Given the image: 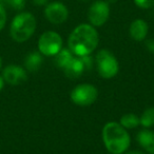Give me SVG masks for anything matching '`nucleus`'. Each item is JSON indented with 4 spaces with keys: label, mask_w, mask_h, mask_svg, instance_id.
Wrapping results in <instances>:
<instances>
[{
    "label": "nucleus",
    "mask_w": 154,
    "mask_h": 154,
    "mask_svg": "<svg viewBox=\"0 0 154 154\" xmlns=\"http://www.w3.org/2000/svg\"><path fill=\"white\" fill-rule=\"evenodd\" d=\"M63 40L59 33L45 31L38 39V51L47 57H54L62 49Z\"/></svg>",
    "instance_id": "5"
},
{
    "label": "nucleus",
    "mask_w": 154,
    "mask_h": 154,
    "mask_svg": "<svg viewBox=\"0 0 154 154\" xmlns=\"http://www.w3.org/2000/svg\"><path fill=\"white\" fill-rule=\"evenodd\" d=\"M108 3H116L117 1H119V0H106Z\"/></svg>",
    "instance_id": "25"
},
{
    "label": "nucleus",
    "mask_w": 154,
    "mask_h": 154,
    "mask_svg": "<svg viewBox=\"0 0 154 154\" xmlns=\"http://www.w3.org/2000/svg\"><path fill=\"white\" fill-rule=\"evenodd\" d=\"M32 2L37 7H45L48 5V0H32Z\"/></svg>",
    "instance_id": "21"
},
{
    "label": "nucleus",
    "mask_w": 154,
    "mask_h": 154,
    "mask_svg": "<svg viewBox=\"0 0 154 154\" xmlns=\"http://www.w3.org/2000/svg\"><path fill=\"white\" fill-rule=\"evenodd\" d=\"M71 100L79 107H89L96 101L98 97V90L91 84L77 85L71 91Z\"/></svg>",
    "instance_id": "6"
},
{
    "label": "nucleus",
    "mask_w": 154,
    "mask_h": 154,
    "mask_svg": "<svg viewBox=\"0 0 154 154\" xmlns=\"http://www.w3.org/2000/svg\"><path fill=\"white\" fill-rule=\"evenodd\" d=\"M145 45L150 53L154 54V39L153 38H150V39L145 40Z\"/></svg>",
    "instance_id": "20"
},
{
    "label": "nucleus",
    "mask_w": 154,
    "mask_h": 154,
    "mask_svg": "<svg viewBox=\"0 0 154 154\" xmlns=\"http://www.w3.org/2000/svg\"><path fill=\"white\" fill-rule=\"evenodd\" d=\"M101 137L106 149L111 154H124L130 147V134L119 122H107L101 131Z\"/></svg>",
    "instance_id": "2"
},
{
    "label": "nucleus",
    "mask_w": 154,
    "mask_h": 154,
    "mask_svg": "<svg viewBox=\"0 0 154 154\" xmlns=\"http://www.w3.org/2000/svg\"><path fill=\"white\" fill-rule=\"evenodd\" d=\"M43 58L42 54L40 52H31L28 54V56L24 59V68L29 72H37L40 69L41 64H42Z\"/></svg>",
    "instance_id": "13"
},
{
    "label": "nucleus",
    "mask_w": 154,
    "mask_h": 154,
    "mask_svg": "<svg viewBox=\"0 0 154 154\" xmlns=\"http://www.w3.org/2000/svg\"><path fill=\"white\" fill-rule=\"evenodd\" d=\"M149 32V26L147 21L140 18L133 20L129 26V34L130 37L135 41H145Z\"/></svg>",
    "instance_id": "10"
},
{
    "label": "nucleus",
    "mask_w": 154,
    "mask_h": 154,
    "mask_svg": "<svg viewBox=\"0 0 154 154\" xmlns=\"http://www.w3.org/2000/svg\"><path fill=\"white\" fill-rule=\"evenodd\" d=\"M36 18L30 12H21L14 17L10 26V34L16 42L29 40L36 31Z\"/></svg>",
    "instance_id": "3"
},
{
    "label": "nucleus",
    "mask_w": 154,
    "mask_h": 154,
    "mask_svg": "<svg viewBox=\"0 0 154 154\" xmlns=\"http://www.w3.org/2000/svg\"><path fill=\"white\" fill-rule=\"evenodd\" d=\"M43 14L48 21L51 22L52 24L58 26L68 20L69 9L64 3L59 2V1H54V2H50L45 5Z\"/></svg>",
    "instance_id": "8"
},
{
    "label": "nucleus",
    "mask_w": 154,
    "mask_h": 154,
    "mask_svg": "<svg viewBox=\"0 0 154 154\" xmlns=\"http://www.w3.org/2000/svg\"><path fill=\"white\" fill-rule=\"evenodd\" d=\"M125 154H146L143 151H138V150H131V151L125 152Z\"/></svg>",
    "instance_id": "22"
},
{
    "label": "nucleus",
    "mask_w": 154,
    "mask_h": 154,
    "mask_svg": "<svg viewBox=\"0 0 154 154\" xmlns=\"http://www.w3.org/2000/svg\"><path fill=\"white\" fill-rule=\"evenodd\" d=\"M96 68L98 74L103 79H111L117 75L119 63L111 51L103 49L96 54Z\"/></svg>",
    "instance_id": "4"
},
{
    "label": "nucleus",
    "mask_w": 154,
    "mask_h": 154,
    "mask_svg": "<svg viewBox=\"0 0 154 154\" xmlns=\"http://www.w3.org/2000/svg\"><path fill=\"white\" fill-rule=\"evenodd\" d=\"M119 124L124 127L126 130L130 129H135L140 125L139 122V117L134 113H126L120 117Z\"/></svg>",
    "instance_id": "15"
},
{
    "label": "nucleus",
    "mask_w": 154,
    "mask_h": 154,
    "mask_svg": "<svg viewBox=\"0 0 154 154\" xmlns=\"http://www.w3.org/2000/svg\"><path fill=\"white\" fill-rule=\"evenodd\" d=\"M9 2H10V0H0V5H3V7H5V5H9Z\"/></svg>",
    "instance_id": "24"
},
{
    "label": "nucleus",
    "mask_w": 154,
    "mask_h": 154,
    "mask_svg": "<svg viewBox=\"0 0 154 154\" xmlns=\"http://www.w3.org/2000/svg\"><path fill=\"white\" fill-rule=\"evenodd\" d=\"M82 1H85V2H87V1H94V0H82Z\"/></svg>",
    "instance_id": "27"
},
{
    "label": "nucleus",
    "mask_w": 154,
    "mask_h": 154,
    "mask_svg": "<svg viewBox=\"0 0 154 154\" xmlns=\"http://www.w3.org/2000/svg\"><path fill=\"white\" fill-rule=\"evenodd\" d=\"M7 23V11L5 7L0 5V31L2 30Z\"/></svg>",
    "instance_id": "19"
},
{
    "label": "nucleus",
    "mask_w": 154,
    "mask_h": 154,
    "mask_svg": "<svg viewBox=\"0 0 154 154\" xmlns=\"http://www.w3.org/2000/svg\"><path fill=\"white\" fill-rule=\"evenodd\" d=\"M134 5L141 10H149L154 7V0H133Z\"/></svg>",
    "instance_id": "17"
},
{
    "label": "nucleus",
    "mask_w": 154,
    "mask_h": 154,
    "mask_svg": "<svg viewBox=\"0 0 154 154\" xmlns=\"http://www.w3.org/2000/svg\"><path fill=\"white\" fill-rule=\"evenodd\" d=\"M139 122H140V126L145 129H149L154 126V107L147 108L141 113Z\"/></svg>",
    "instance_id": "16"
},
{
    "label": "nucleus",
    "mask_w": 154,
    "mask_h": 154,
    "mask_svg": "<svg viewBox=\"0 0 154 154\" xmlns=\"http://www.w3.org/2000/svg\"><path fill=\"white\" fill-rule=\"evenodd\" d=\"M86 70V66H85L82 57H77V56H74V58L63 69L64 75L70 79H76L80 77Z\"/></svg>",
    "instance_id": "11"
},
{
    "label": "nucleus",
    "mask_w": 154,
    "mask_h": 154,
    "mask_svg": "<svg viewBox=\"0 0 154 154\" xmlns=\"http://www.w3.org/2000/svg\"><path fill=\"white\" fill-rule=\"evenodd\" d=\"M5 79H3L2 75H0V91L3 89V87H5Z\"/></svg>",
    "instance_id": "23"
},
{
    "label": "nucleus",
    "mask_w": 154,
    "mask_h": 154,
    "mask_svg": "<svg viewBox=\"0 0 154 154\" xmlns=\"http://www.w3.org/2000/svg\"><path fill=\"white\" fill-rule=\"evenodd\" d=\"M136 140L147 153L154 154V132L149 129L140 130L136 135Z\"/></svg>",
    "instance_id": "12"
},
{
    "label": "nucleus",
    "mask_w": 154,
    "mask_h": 154,
    "mask_svg": "<svg viewBox=\"0 0 154 154\" xmlns=\"http://www.w3.org/2000/svg\"><path fill=\"white\" fill-rule=\"evenodd\" d=\"M98 32L90 23L78 24L68 38L69 50L77 57L92 54L98 47Z\"/></svg>",
    "instance_id": "1"
},
{
    "label": "nucleus",
    "mask_w": 154,
    "mask_h": 154,
    "mask_svg": "<svg viewBox=\"0 0 154 154\" xmlns=\"http://www.w3.org/2000/svg\"><path fill=\"white\" fill-rule=\"evenodd\" d=\"M9 5L16 11H21L26 7V0H10Z\"/></svg>",
    "instance_id": "18"
},
{
    "label": "nucleus",
    "mask_w": 154,
    "mask_h": 154,
    "mask_svg": "<svg viewBox=\"0 0 154 154\" xmlns=\"http://www.w3.org/2000/svg\"><path fill=\"white\" fill-rule=\"evenodd\" d=\"M110 3L106 0H94L88 10L89 23L94 28L103 26L110 17Z\"/></svg>",
    "instance_id": "7"
},
{
    "label": "nucleus",
    "mask_w": 154,
    "mask_h": 154,
    "mask_svg": "<svg viewBox=\"0 0 154 154\" xmlns=\"http://www.w3.org/2000/svg\"><path fill=\"white\" fill-rule=\"evenodd\" d=\"M2 77L7 84L17 86L28 79V73L24 68L16 64H10L3 69Z\"/></svg>",
    "instance_id": "9"
},
{
    "label": "nucleus",
    "mask_w": 154,
    "mask_h": 154,
    "mask_svg": "<svg viewBox=\"0 0 154 154\" xmlns=\"http://www.w3.org/2000/svg\"><path fill=\"white\" fill-rule=\"evenodd\" d=\"M74 54L68 49H63L62 48L55 56H54V59H55V64L60 69H64L69 64V62L74 58Z\"/></svg>",
    "instance_id": "14"
},
{
    "label": "nucleus",
    "mask_w": 154,
    "mask_h": 154,
    "mask_svg": "<svg viewBox=\"0 0 154 154\" xmlns=\"http://www.w3.org/2000/svg\"><path fill=\"white\" fill-rule=\"evenodd\" d=\"M1 66H2V59L0 57V69H1Z\"/></svg>",
    "instance_id": "26"
}]
</instances>
